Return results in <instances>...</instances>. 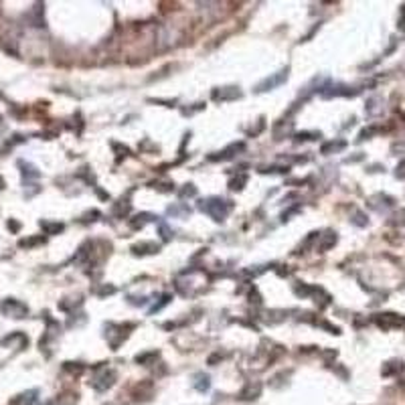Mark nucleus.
<instances>
[{
  "instance_id": "obj_1",
  "label": "nucleus",
  "mask_w": 405,
  "mask_h": 405,
  "mask_svg": "<svg viewBox=\"0 0 405 405\" xmlns=\"http://www.w3.org/2000/svg\"><path fill=\"white\" fill-rule=\"evenodd\" d=\"M201 209L207 215H211L215 221H223V219L227 217V213L231 211V203L223 201V199H219V197H213V199L203 201Z\"/></svg>"
},
{
  "instance_id": "obj_2",
  "label": "nucleus",
  "mask_w": 405,
  "mask_h": 405,
  "mask_svg": "<svg viewBox=\"0 0 405 405\" xmlns=\"http://www.w3.org/2000/svg\"><path fill=\"white\" fill-rule=\"evenodd\" d=\"M114 379H116L114 371H110L108 367H99V369H95V373H93L91 385H93L97 391H106L108 387L114 385Z\"/></svg>"
},
{
  "instance_id": "obj_3",
  "label": "nucleus",
  "mask_w": 405,
  "mask_h": 405,
  "mask_svg": "<svg viewBox=\"0 0 405 405\" xmlns=\"http://www.w3.org/2000/svg\"><path fill=\"white\" fill-rule=\"evenodd\" d=\"M0 310L6 314V316H10V318H24L26 316V312H28V308L24 306V304H20V302H16V300H4L2 304H0Z\"/></svg>"
},
{
  "instance_id": "obj_4",
  "label": "nucleus",
  "mask_w": 405,
  "mask_h": 405,
  "mask_svg": "<svg viewBox=\"0 0 405 405\" xmlns=\"http://www.w3.org/2000/svg\"><path fill=\"white\" fill-rule=\"evenodd\" d=\"M377 324L381 328H399L405 324V318H401L399 314H379L377 316Z\"/></svg>"
},
{
  "instance_id": "obj_5",
  "label": "nucleus",
  "mask_w": 405,
  "mask_h": 405,
  "mask_svg": "<svg viewBox=\"0 0 405 405\" xmlns=\"http://www.w3.org/2000/svg\"><path fill=\"white\" fill-rule=\"evenodd\" d=\"M286 77H288V71H280V73H276V75H272V77L263 79V81L257 85V91H269V89H274V87L282 85V83L286 81Z\"/></svg>"
},
{
  "instance_id": "obj_6",
  "label": "nucleus",
  "mask_w": 405,
  "mask_h": 405,
  "mask_svg": "<svg viewBox=\"0 0 405 405\" xmlns=\"http://www.w3.org/2000/svg\"><path fill=\"white\" fill-rule=\"evenodd\" d=\"M259 393H261V385H259V383H255V385L249 383V385L241 391V399H255Z\"/></svg>"
},
{
  "instance_id": "obj_7",
  "label": "nucleus",
  "mask_w": 405,
  "mask_h": 405,
  "mask_svg": "<svg viewBox=\"0 0 405 405\" xmlns=\"http://www.w3.org/2000/svg\"><path fill=\"white\" fill-rule=\"evenodd\" d=\"M35 395H37V391H26V393H22V395H18L12 405H32L35 403Z\"/></svg>"
},
{
  "instance_id": "obj_8",
  "label": "nucleus",
  "mask_w": 405,
  "mask_h": 405,
  "mask_svg": "<svg viewBox=\"0 0 405 405\" xmlns=\"http://www.w3.org/2000/svg\"><path fill=\"white\" fill-rule=\"evenodd\" d=\"M379 104H383V102H381V97L369 99V102H367V114H369V116H377V114H381V112H383V108H381Z\"/></svg>"
},
{
  "instance_id": "obj_9",
  "label": "nucleus",
  "mask_w": 405,
  "mask_h": 405,
  "mask_svg": "<svg viewBox=\"0 0 405 405\" xmlns=\"http://www.w3.org/2000/svg\"><path fill=\"white\" fill-rule=\"evenodd\" d=\"M347 146V142L345 140H336V142H328V144H324L322 146V152L324 154H330V152H336V150H343Z\"/></svg>"
},
{
  "instance_id": "obj_10",
  "label": "nucleus",
  "mask_w": 405,
  "mask_h": 405,
  "mask_svg": "<svg viewBox=\"0 0 405 405\" xmlns=\"http://www.w3.org/2000/svg\"><path fill=\"white\" fill-rule=\"evenodd\" d=\"M379 199H383V201H385V205H383V209H387V207H391V205H393V199H391V197H385V195H379ZM371 201H377V197H373ZM371 207H373L375 211H381V205H377V203H371Z\"/></svg>"
},
{
  "instance_id": "obj_11",
  "label": "nucleus",
  "mask_w": 405,
  "mask_h": 405,
  "mask_svg": "<svg viewBox=\"0 0 405 405\" xmlns=\"http://www.w3.org/2000/svg\"><path fill=\"white\" fill-rule=\"evenodd\" d=\"M391 223H395V225H405V209H401L399 213L393 215V221H391Z\"/></svg>"
},
{
  "instance_id": "obj_12",
  "label": "nucleus",
  "mask_w": 405,
  "mask_h": 405,
  "mask_svg": "<svg viewBox=\"0 0 405 405\" xmlns=\"http://www.w3.org/2000/svg\"><path fill=\"white\" fill-rule=\"evenodd\" d=\"M353 223H355V225H361V227H365V225H367V219H365V215H363V213H355V219H353Z\"/></svg>"
},
{
  "instance_id": "obj_13",
  "label": "nucleus",
  "mask_w": 405,
  "mask_h": 405,
  "mask_svg": "<svg viewBox=\"0 0 405 405\" xmlns=\"http://www.w3.org/2000/svg\"><path fill=\"white\" fill-rule=\"evenodd\" d=\"M41 225H43V227H45V229H47L49 233H51V231H61V229H63V225H61V223H55V225H49V223H41Z\"/></svg>"
},
{
  "instance_id": "obj_14",
  "label": "nucleus",
  "mask_w": 405,
  "mask_h": 405,
  "mask_svg": "<svg viewBox=\"0 0 405 405\" xmlns=\"http://www.w3.org/2000/svg\"><path fill=\"white\" fill-rule=\"evenodd\" d=\"M395 177L397 179H405V160L397 166V171H395Z\"/></svg>"
},
{
  "instance_id": "obj_15",
  "label": "nucleus",
  "mask_w": 405,
  "mask_h": 405,
  "mask_svg": "<svg viewBox=\"0 0 405 405\" xmlns=\"http://www.w3.org/2000/svg\"><path fill=\"white\" fill-rule=\"evenodd\" d=\"M391 365H399V371H401V369H403V367H401V363H399V361H393V363H391ZM393 371H395V367H387V369H385V371H383V373H385V375H387V373H393Z\"/></svg>"
},
{
  "instance_id": "obj_16",
  "label": "nucleus",
  "mask_w": 405,
  "mask_h": 405,
  "mask_svg": "<svg viewBox=\"0 0 405 405\" xmlns=\"http://www.w3.org/2000/svg\"><path fill=\"white\" fill-rule=\"evenodd\" d=\"M399 28L405 30V6H403V14H401V20H399Z\"/></svg>"
}]
</instances>
